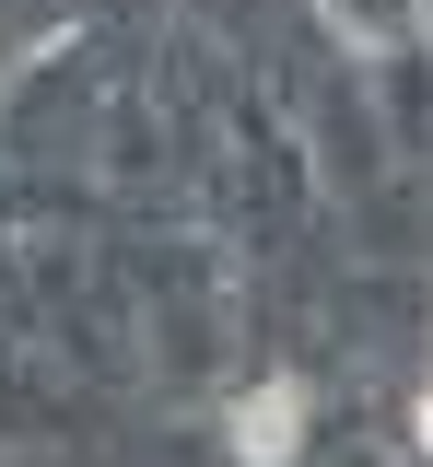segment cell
I'll use <instances>...</instances> for the list:
<instances>
[{
  "label": "cell",
  "instance_id": "1",
  "mask_svg": "<svg viewBox=\"0 0 433 467\" xmlns=\"http://www.w3.org/2000/svg\"><path fill=\"white\" fill-rule=\"evenodd\" d=\"M223 444H235V467H293L305 456V386H293V374L247 386V398L223 409Z\"/></svg>",
  "mask_w": 433,
  "mask_h": 467
},
{
  "label": "cell",
  "instance_id": "2",
  "mask_svg": "<svg viewBox=\"0 0 433 467\" xmlns=\"http://www.w3.org/2000/svg\"><path fill=\"white\" fill-rule=\"evenodd\" d=\"M328 24H340L352 47L398 58V47H422V36H433V0H328Z\"/></svg>",
  "mask_w": 433,
  "mask_h": 467
},
{
  "label": "cell",
  "instance_id": "3",
  "mask_svg": "<svg viewBox=\"0 0 433 467\" xmlns=\"http://www.w3.org/2000/svg\"><path fill=\"white\" fill-rule=\"evenodd\" d=\"M410 444H422V456H433V386H422V409H410Z\"/></svg>",
  "mask_w": 433,
  "mask_h": 467
}]
</instances>
